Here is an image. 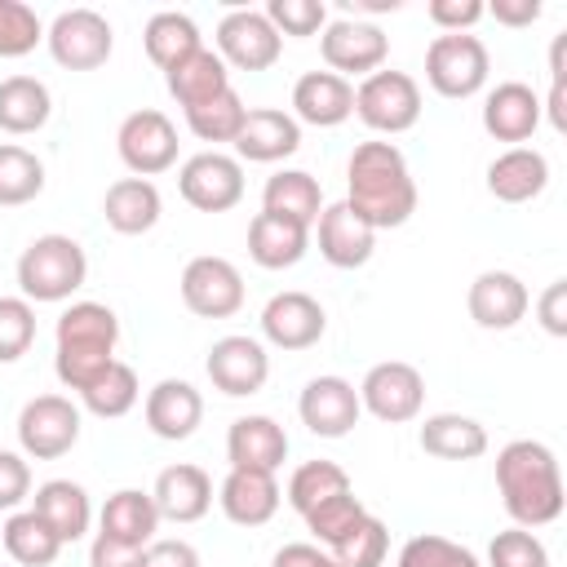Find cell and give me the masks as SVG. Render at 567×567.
I'll return each instance as SVG.
<instances>
[{
	"mask_svg": "<svg viewBox=\"0 0 567 567\" xmlns=\"http://www.w3.org/2000/svg\"><path fill=\"white\" fill-rule=\"evenodd\" d=\"M346 204L372 226L394 230L416 213V182L394 142H359L346 159Z\"/></svg>",
	"mask_w": 567,
	"mask_h": 567,
	"instance_id": "cell-1",
	"label": "cell"
},
{
	"mask_svg": "<svg viewBox=\"0 0 567 567\" xmlns=\"http://www.w3.org/2000/svg\"><path fill=\"white\" fill-rule=\"evenodd\" d=\"M496 492L514 527H549L567 496H563V470L549 443L540 439H514L496 452Z\"/></svg>",
	"mask_w": 567,
	"mask_h": 567,
	"instance_id": "cell-2",
	"label": "cell"
},
{
	"mask_svg": "<svg viewBox=\"0 0 567 567\" xmlns=\"http://www.w3.org/2000/svg\"><path fill=\"white\" fill-rule=\"evenodd\" d=\"M120 346V319L102 301H71L53 323V372L66 390H89Z\"/></svg>",
	"mask_w": 567,
	"mask_h": 567,
	"instance_id": "cell-3",
	"label": "cell"
},
{
	"mask_svg": "<svg viewBox=\"0 0 567 567\" xmlns=\"http://www.w3.org/2000/svg\"><path fill=\"white\" fill-rule=\"evenodd\" d=\"M89 279V257H84V244L71 239V235H35L22 257H18V288L22 297L35 306H58V301H71Z\"/></svg>",
	"mask_w": 567,
	"mask_h": 567,
	"instance_id": "cell-4",
	"label": "cell"
},
{
	"mask_svg": "<svg viewBox=\"0 0 567 567\" xmlns=\"http://www.w3.org/2000/svg\"><path fill=\"white\" fill-rule=\"evenodd\" d=\"M487 71H492L487 44L478 35H470V31L434 35L430 49H425V84L439 97H447V102H461V97L483 93Z\"/></svg>",
	"mask_w": 567,
	"mask_h": 567,
	"instance_id": "cell-5",
	"label": "cell"
},
{
	"mask_svg": "<svg viewBox=\"0 0 567 567\" xmlns=\"http://www.w3.org/2000/svg\"><path fill=\"white\" fill-rule=\"evenodd\" d=\"M354 115L372 128V133H408L421 120V84L408 71H372L359 80L354 89Z\"/></svg>",
	"mask_w": 567,
	"mask_h": 567,
	"instance_id": "cell-6",
	"label": "cell"
},
{
	"mask_svg": "<svg viewBox=\"0 0 567 567\" xmlns=\"http://www.w3.org/2000/svg\"><path fill=\"white\" fill-rule=\"evenodd\" d=\"M80 408L66 394H35L18 412V447L27 461H58L80 443Z\"/></svg>",
	"mask_w": 567,
	"mask_h": 567,
	"instance_id": "cell-7",
	"label": "cell"
},
{
	"mask_svg": "<svg viewBox=\"0 0 567 567\" xmlns=\"http://www.w3.org/2000/svg\"><path fill=\"white\" fill-rule=\"evenodd\" d=\"M115 151H120V159L133 177L151 182V177H159L177 164V124L155 106L128 111L115 128Z\"/></svg>",
	"mask_w": 567,
	"mask_h": 567,
	"instance_id": "cell-8",
	"label": "cell"
},
{
	"mask_svg": "<svg viewBox=\"0 0 567 567\" xmlns=\"http://www.w3.org/2000/svg\"><path fill=\"white\" fill-rule=\"evenodd\" d=\"M44 44L53 53L58 66L66 71H97L111 49H115V31L97 9H62L49 27H44Z\"/></svg>",
	"mask_w": 567,
	"mask_h": 567,
	"instance_id": "cell-9",
	"label": "cell"
},
{
	"mask_svg": "<svg viewBox=\"0 0 567 567\" xmlns=\"http://www.w3.org/2000/svg\"><path fill=\"white\" fill-rule=\"evenodd\" d=\"M359 408L372 412L385 425L416 421L421 408H425V377L412 363H403V359L372 363L363 372V381H359Z\"/></svg>",
	"mask_w": 567,
	"mask_h": 567,
	"instance_id": "cell-10",
	"label": "cell"
},
{
	"mask_svg": "<svg viewBox=\"0 0 567 567\" xmlns=\"http://www.w3.org/2000/svg\"><path fill=\"white\" fill-rule=\"evenodd\" d=\"M177 288H182V306L190 315H199V319H230L244 306V275H239V266L226 261V257H213V252L190 257Z\"/></svg>",
	"mask_w": 567,
	"mask_h": 567,
	"instance_id": "cell-11",
	"label": "cell"
},
{
	"mask_svg": "<svg viewBox=\"0 0 567 567\" xmlns=\"http://www.w3.org/2000/svg\"><path fill=\"white\" fill-rule=\"evenodd\" d=\"M319 53H323L328 71L341 80L346 75H372L390 58V35L363 18H332L319 31Z\"/></svg>",
	"mask_w": 567,
	"mask_h": 567,
	"instance_id": "cell-12",
	"label": "cell"
},
{
	"mask_svg": "<svg viewBox=\"0 0 567 567\" xmlns=\"http://www.w3.org/2000/svg\"><path fill=\"white\" fill-rule=\"evenodd\" d=\"M177 190L199 213H230L244 199V164L226 151H199L177 168Z\"/></svg>",
	"mask_w": 567,
	"mask_h": 567,
	"instance_id": "cell-13",
	"label": "cell"
},
{
	"mask_svg": "<svg viewBox=\"0 0 567 567\" xmlns=\"http://www.w3.org/2000/svg\"><path fill=\"white\" fill-rule=\"evenodd\" d=\"M204 372H208L213 390H221L226 399H248V394H257V390L270 381V354H266V341L244 337V332L217 337V341L208 346Z\"/></svg>",
	"mask_w": 567,
	"mask_h": 567,
	"instance_id": "cell-14",
	"label": "cell"
},
{
	"mask_svg": "<svg viewBox=\"0 0 567 567\" xmlns=\"http://www.w3.org/2000/svg\"><path fill=\"white\" fill-rule=\"evenodd\" d=\"M284 53V35L261 9H230L217 22V58L235 71H266Z\"/></svg>",
	"mask_w": 567,
	"mask_h": 567,
	"instance_id": "cell-15",
	"label": "cell"
},
{
	"mask_svg": "<svg viewBox=\"0 0 567 567\" xmlns=\"http://www.w3.org/2000/svg\"><path fill=\"white\" fill-rule=\"evenodd\" d=\"M257 323H261V337L275 350H310L328 332V310L310 292L288 288V292H275L261 306V319Z\"/></svg>",
	"mask_w": 567,
	"mask_h": 567,
	"instance_id": "cell-16",
	"label": "cell"
},
{
	"mask_svg": "<svg viewBox=\"0 0 567 567\" xmlns=\"http://www.w3.org/2000/svg\"><path fill=\"white\" fill-rule=\"evenodd\" d=\"M297 416L315 439H346L363 416L359 390L346 377H332V372L328 377H310L301 399H297Z\"/></svg>",
	"mask_w": 567,
	"mask_h": 567,
	"instance_id": "cell-17",
	"label": "cell"
},
{
	"mask_svg": "<svg viewBox=\"0 0 567 567\" xmlns=\"http://www.w3.org/2000/svg\"><path fill=\"white\" fill-rule=\"evenodd\" d=\"M315 244H319V257L337 270H359L372 261V248H377V230L346 204H323L319 221H315Z\"/></svg>",
	"mask_w": 567,
	"mask_h": 567,
	"instance_id": "cell-18",
	"label": "cell"
},
{
	"mask_svg": "<svg viewBox=\"0 0 567 567\" xmlns=\"http://www.w3.org/2000/svg\"><path fill=\"white\" fill-rule=\"evenodd\" d=\"M527 306H532V292H527V284L514 270H483V275H474L470 292H465L470 319L478 328H487V332L518 328L523 315H527Z\"/></svg>",
	"mask_w": 567,
	"mask_h": 567,
	"instance_id": "cell-19",
	"label": "cell"
},
{
	"mask_svg": "<svg viewBox=\"0 0 567 567\" xmlns=\"http://www.w3.org/2000/svg\"><path fill=\"white\" fill-rule=\"evenodd\" d=\"M142 416H146V430H151L155 439L182 443V439H190V434L199 430V421H204V394H199L190 381H182V377H164V381H155V385L146 390Z\"/></svg>",
	"mask_w": 567,
	"mask_h": 567,
	"instance_id": "cell-20",
	"label": "cell"
},
{
	"mask_svg": "<svg viewBox=\"0 0 567 567\" xmlns=\"http://www.w3.org/2000/svg\"><path fill=\"white\" fill-rule=\"evenodd\" d=\"M235 159L244 164H279L301 151V124L279 106H248L239 137L230 142Z\"/></svg>",
	"mask_w": 567,
	"mask_h": 567,
	"instance_id": "cell-21",
	"label": "cell"
},
{
	"mask_svg": "<svg viewBox=\"0 0 567 567\" xmlns=\"http://www.w3.org/2000/svg\"><path fill=\"white\" fill-rule=\"evenodd\" d=\"M226 461H230V470L275 474L288 461V434H284V425L275 416H266V412L235 416L230 430H226Z\"/></svg>",
	"mask_w": 567,
	"mask_h": 567,
	"instance_id": "cell-22",
	"label": "cell"
},
{
	"mask_svg": "<svg viewBox=\"0 0 567 567\" xmlns=\"http://www.w3.org/2000/svg\"><path fill=\"white\" fill-rule=\"evenodd\" d=\"M483 128L496 142H527L540 128V93L523 80H501L483 97Z\"/></svg>",
	"mask_w": 567,
	"mask_h": 567,
	"instance_id": "cell-23",
	"label": "cell"
},
{
	"mask_svg": "<svg viewBox=\"0 0 567 567\" xmlns=\"http://www.w3.org/2000/svg\"><path fill=\"white\" fill-rule=\"evenodd\" d=\"M297 124H315V128H337L354 115V84L332 75V71H306L292 84V111Z\"/></svg>",
	"mask_w": 567,
	"mask_h": 567,
	"instance_id": "cell-24",
	"label": "cell"
},
{
	"mask_svg": "<svg viewBox=\"0 0 567 567\" xmlns=\"http://www.w3.org/2000/svg\"><path fill=\"white\" fill-rule=\"evenodd\" d=\"M279 483L275 474H261V470H226L221 487H217V505L221 514L235 523V527H261L279 514Z\"/></svg>",
	"mask_w": 567,
	"mask_h": 567,
	"instance_id": "cell-25",
	"label": "cell"
},
{
	"mask_svg": "<svg viewBox=\"0 0 567 567\" xmlns=\"http://www.w3.org/2000/svg\"><path fill=\"white\" fill-rule=\"evenodd\" d=\"M151 501H155L159 518H168V523H199L213 509V478L199 465L177 461V465L159 470Z\"/></svg>",
	"mask_w": 567,
	"mask_h": 567,
	"instance_id": "cell-26",
	"label": "cell"
},
{
	"mask_svg": "<svg viewBox=\"0 0 567 567\" xmlns=\"http://www.w3.org/2000/svg\"><path fill=\"white\" fill-rule=\"evenodd\" d=\"M31 509L49 523V532L62 545L84 540L89 527H93V501H89L84 483H75V478H49V483H40L35 496H31Z\"/></svg>",
	"mask_w": 567,
	"mask_h": 567,
	"instance_id": "cell-27",
	"label": "cell"
},
{
	"mask_svg": "<svg viewBox=\"0 0 567 567\" xmlns=\"http://www.w3.org/2000/svg\"><path fill=\"white\" fill-rule=\"evenodd\" d=\"M549 186V159L536 146H509L487 164V195L501 204H532Z\"/></svg>",
	"mask_w": 567,
	"mask_h": 567,
	"instance_id": "cell-28",
	"label": "cell"
},
{
	"mask_svg": "<svg viewBox=\"0 0 567 567\" xmlns=\"http://www.w3.org/2000/svg\"><path fill=\"white\" fill-rule=\"evenodd\" d=\"M164 213L159 186L146 177H120L102 195V217L115 235H146Z\"/></svg>",
	"mask_w": 567,
	"mask_h": 567,
	"instance_id": "cell-29",
	"label": "cell"
},
{
	"mask_svg": "<svg viewBox=\"0 0 567 567\" xmlns=\"http://www.w3.org/2000/svg\"><path fill=\"white\" fill-rule=\"evenodd\" d=\"M97 532L111 536V540H124V545H137L146 549L159 532V509L151 501V492L142 487H120L106 496V505L97 509Z\"/></svg>",
	"mask_w": 567,
	"mask_h": 567,
	"instance_id": "cell-30",
	"label": "cell"
},
{
	"mask_svg": "<svg viewBox=\"0 0 567 567\" xmlns=\"http://www.w3.org/2000/svg\"><path fill=\"white\" fill-rule=\"evenodd\" d=\"M306 252H310V230L306 226H297L288 217H275V213H257L248 221V257L261 270H288Z\"/></svg>",
	"mask_w": 567,
	"mask_h": 567,
	"instance_id": "cell-31",
	"label": "cell"
},
{
	"mask_svg": "<svg viewBox=\"0 0 567 567\" xmlns=\"http://www.w3.org/2000/svg\"><path fill=\"white\" fill-rule=\"evenodd\" d=\"M261 213L288 217V221L310 230L319 221V213H323V190L306 168H279L261 186Z\"/></svg>",
	"mask_w": 567,
	"mask_h": 567,
	"instance_id": "cell-32",
	"label": "cell"
},
{
	"mask_svg": "<svg viewBox=\"0 0 567 567\" xmlns=\"http://www.w3.org/2000/svg\"><path fill=\"white\" fill-rule=\"evenodd\" d=\"M416 443H421L425 456H439V461H474V456L487 452V430L474 416L434 412V416L421 421Z\"/></svg>",
	"mask_w": 567,
	"mask_h": 567,
	"instance_id": "cell-33",
	"label": "cell"
},
{
	"mask_svg": "<svg viewBox=\"0 0 567 567\" xmlns=\"http://www.w3.org/2000/svg\"><path fill=\"white\" fill-rule=\"evenodd\" d=\"M53 115V93L35 75H9L0 80V128L13 137L40 133Z\"/></svg>",
	"mask_w": 567,
	"mask_h": 567,
	"instance_id": "cell-34",
	"label": "cell"
},
{
	"mask_svg": "<svg viewBox=\"0 0 567 567\" xmlns=\"http://www.w3.org/2000/svg\"><path fill=\"white\" fill-rule=\"evenodd\" d=\"M164 84L177 97V106L190 111V106L217 97L221 89H230V66L217 58V49H195L190 58H182L177 66L164 71Z\"/></svg>",
	"mask_w": 567,
	"mask_h": 567,
	"instance_id": "cell-35",
	"label": "cell"
},
{
	"mask_svg": "<svg viewBox=\"0 0 567 567\" xmlns=\"http://www.w3.org/2000/svg\"><path fill=\"white\" fill-rule=\"evenodd\" d=\"M142 49H146V58H151L159 71H168V66H177L182 58H190L195 49H204V35H199V27H195L190 13L159 9V13H151L146 27H142Z\"/></svg>",
	"mask_w": 567,
	"mask_h": 567,
	"instance_id": "cell-36",
	"label": "cell"
},
{
	"mask_svg": "<svg viewBox=\"0 0 567 567\" xmlns=\"http://www.w3.org/2000/svg\"><path fill=\"white\" fill-rule=\"evenodd\" d=\"M0 545L18 567H53L62 554V540L49 532V523L35 509H13L0 527Z\"/></svg>",
	"mask_w": 567,
	"mask_h": 567,
	"instance_id": "cell-37",
	"label": "cell"
},
{
	"mask_svg": "<svg viewBox=\"0 0 567 567\" xmlns=\"http://www.w3.org/2000/svg\"><path fill=\"white\" fill-rule=\"evenodd\" d=\"M137 399H142V385H137V372H133L124 359H115L89 390H80V403H84L93 416H102V421L128 416V412L137 408Z\"/></svg>",
	"mask_w": 567,
	"mask_h": 567,
	"instance_id": "cell-38",
	"label": "cell"
},
{
	"mask_svg": "<svg viewBox=\"0 0 567 567\" xmlns=\"http://www.w3.org/2000/svg\"><path fill=\"white\" fill-rule=\"evenodd\" d=\"M44 190V164L18 142H0V208H22Z\"/></svg>",
	"mask_w": 567,
	"mask_h": 567,
	"instance_id": "cell-39",
	"label": "cell"
},
{
	"mask_svg": "<svg viewBox=\"0 0 567 567\" xmlns=\"http://www.w3.org/2000/svg\"><path fill=\"white\" fill-rule=\"evenodd\" d=\"M244 115H248L244 97H239L235 89H221L217 97H208V102H199V106L186 111V128H190L199 142H213V151H217V142H235V137H239Z\"/></svg>",
	"mask_w": 567,
	"mask_h": 567,
	"instance_id": "cell-40",
	"label": "cell"
},
{
	"mask_svg": "<svg viewBox=\"0 0 567 567\" xmlns=\"http://www.w3.org/2000/svg\"><path fill=\"white\" fill-rule=\"evenodd\" d=\"M363 518H368V505L354 496V487L341 492V496H328L323 505H315L310 514H301V523H306V532L315 536L319 549H337Z\"/></svg>",
	"mask_w": 567,
	"mask_h": 567,
	"instance_id": "cell-41",
	"label": "cell"
},
{
	"mask_svg": "<svg viewBox=\"0 0 567 567\" xmlns=\"http://www.w3.org/2000/svg\"><path fill=\"white\" fill-rule=\"evenodd\" d=\"M341 492H350V474L337 461H306L288 478V505L297 514H310L315 505H323L328 496H341Z\"/></svg>",
	"mask_w": 567,
	"mask_h": 567,
	"instance_id": "cell-42",
	"label": "cell"
},
{
	"mask_svg": "<svg viewBox=\"0 0 567 567\" xmlns=\"http://www.w3.org/2000/svg\"><path fill=\"white\" fill-rule=\"evenodd\" d=\"M399 567H483V563H478V554L470 545L447 540L439 532H421V536L403 540Z\"/></svg>",
	"mask_w": 567,
	"mask_h": 567,
	"instance_id": "cell-43",
	"label": "cell"
},
{
	"mask_svg": "<svg viewBox=\"0 0 567 567\" xmlns=\"http://www.w3.org/2000/svg\"><path fill=\"white\" fill-rule=\"evenodd\" d=\"M341 567H381L385 563V554H390V527L377 518V514H368L337 549H328Z\"/></svg>",
	"mask_w": 567,
	"mask_h": 567,
	"instance_id": "cell-44",
	"label": "cell"
},
{
	"mask_svg": "<svg viewBox=\"0 0 567 567\" xmlns=\"http://www.w3.org/2000/svg\"><path fill=\"white\" fill-rule=\"evenodd\" d=\"M44 40V22L22 0H0V58H27Z\"/></svg>",
	"mask_w": 567,
	"mask_h": 567,
	"instance_id": "cell-45",
	"label": "cell"
},
{
	"mask_svg": "<svg viewBox=\"0 0 567 567\" xmlns=\"http://www.w3.org/2000/svg\"><path fill=\"white\" fill-rule=\"evenodd\" d=\"M35 341V306L27 297H0V363H18Z\"/></svg>",
	"mask_w": 567,
	"mask_h": 567,
	"instance_id": "cell-46",
	"label": "cell"
},
{
	"mask_svg": "<svg viewBox=\"0 0 567 567\" xmlns=\"http://www.w3.org/2000/svg\"><path fill=\"white\" fill-rule=\"evenodd\" d=\"M487 567H549V549L527 527H505L487 545Z\"/></svg>",
	"mask_w": 567,
	"mask_h": 567,
	"instance_id": "cell-47",
	"label": "cell"
},
{
	"mask_svg": "<svg viewBox=\"0 0 567 567\" xmlns=\"http://www.w3.org/2000/svg\"><path fill=\"white\" fill-rule=\"evenodd\" d=\"M261 13L270 18V27L279 35H292V40L319 35L328 27V4L323 0H270Z\"/></svg>",
	"mask_w": 567,
	"mask_h": 567,
	"instance_id": "cell-48",
	"label": "cell"
},
{
	"mask_svg": "<svg viewBox=\"0 0 567 567\" xmlns=\"http://www.w3.org/2000/svg\"><path fill=\"white\" fill-rule=\"evenodd\" d=\"M27 496H31V465H27V456L0 447V509L13 514V509H22Z\"/></svg>",
	"mask_w": 567,
	"mask_h": 567,
	"instance_id": "cell-49",
	"label": "cell"
},
{
	"mask_svg": "<svg viewBox=\"0 0 567 567\" xmlns=\"http://www.w3.org/2000/svg\"><path fill=\"white\" fill-rule=\"evenodd\" d=\"M425 13L443 35H452V31H470L483 18V0H430Z\"/></svg>",
	"mask_w": 567,
	"mask_h": 567,
	"instance_id": "cell-50",
	"label": "cell"
},
{
	"mask_svg": "<svg viewBox=\"0 0 567 567\" xmlns=\"http://www.w3.org/2000/svg\"><path fill=\"white\" fill-rule=\"evenodd\" d=\"M142 563H146V549L124 545V540H111L102 532L89 545V567H142Z\"/></svg>",
	"mask_w": 567,
	"mask_h": 567,
	"instance_id": "cell-51",
	"label": "cell"
},
{
	"mask_svg": "<svg viewBox=\"0 0 567 567\" xmlns=\"http://www.w3.org/2000/svg\"><path fill=\"white\" fill-rule=\"evenodd\" d=\"M142 567H204L199 563V549L190 545V540H177V536H155L151 545H146V563Z\"/></svg>",
	"mask_w": 567,
	"mask_h": 567,
	"instance_id": "cell-52",
	"label": "cell"
},
{
	"mask_svg": "<svg viewBox=\"0 0 567 567\" xmlns=\"http://www.w3.org/2000/svg\"><path fill=\"white\" fill-rule=\"evenodd\" d=\"M536 319L549 337H567V279H554L540 301H536Z\"/></svg>",
	"mask_w": 567,
	"mask_h": 567,
	"instance_id": "cell-53",
	"label": "cell"
},
{
	"mask_svg": "<svg viewBox=\"0 0 567 567\" xmlns=\"http://www.w3.org/2000/svg\"><path fill=\"white\" fill-rule=\"evenodd\" d=\"M270 567H341V563H337L328 549H319L315 540H292V545L275 549Z\"/></svg>",
	"mask_w": 567,
	"mask_h": 567,
	"instance_id": "cell-54",
	"label": "cell"
},
{
	"mask_svg": "<svg viewBox=\"0 0 567 567\" xmlns=\"http://www.w3.org/2000/svg\"><path fill=\"white\" fill-rule=\"evenodd\" d=\"M483 18H496L501 27H532L540 18V0H496L483 4Z\"/></svg>",
	"mask_w": 567,
	"mask_h": 567,
	"instance_id": "cell-55",
	"label": "cell"
},
{
	"mask_svg": "<svg viewBox=\"0 0 567 567\" xmlns=\"http://www.w3.org/2000/svg\"><path fill=\"white\" fill-rule=\"evenodd\" d=\"M350 13H394L403 9V0H346Z\"/></svg>",
	"mask_w": 567,
	"mask_h": 567,
	"instance_id": "cell-56",
	"label": "cell"
}]
</instances>
